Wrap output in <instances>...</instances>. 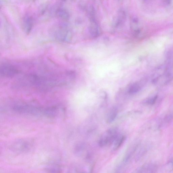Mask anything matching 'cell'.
Here are the masks:
<instances>
[{
  "mask_svg": "<svg viewBox=\"0 0 173 173\" xmlns=\"http://www.w3.org/2000/svg\"><path fill=\"white\" fill-rule=\"evenodd\" d=\"M53 14L64 22L68 21L70 17L68 11L60 7H54V9H53Z\"/></svg>",
  "mask_w": 173,
  "mask_h": 173,
  "instance_id": "5",
  "label": "cell"
},
{
  "mask_svg": "<svg viewBox=\"0 0 173 173\" xmlns=\"http://www.w3.org/2000/svg\"><path fill=\"white\" fill-rule=\"evenodd\" d=\"M78 6L79 9L82 11H86L87 6L86 3L84 0H80L78 3Z\"/></svg>",
  "mask_w": 173,
  "mask_h": 173,
  "instance_id": "14",
  "label": "cell"
},
{
  "mask_svg": "<svg viewBox=\"0 0 173 173\" xmlns=\"http://www.w3.org/2000/svg\"><path fill=\"white\" fill-rule=\"evenodd\" d=\"M168 165H169L170 168L171 170H173V159L170 162L168 163Z\"/></svg>",
  "mask_w": 173,
  "mask_h": 173,
  "instance_id": "19",
  "label": "cell"
},
{
  "mask_svg": "<svg viewBox=\"0 0 173 173\" xmlns=\"http://www.w3.org/2000/svg\"><path fill=\"white\" fill-rule=\"evenodd\" d=\"M53 37L58 41L69 42L72 39V35L67 24L62 23L54 25L51 28Z\"/></svg>",
  "mask_w": 173,
  "mask_h": 173,
  "instance_id": "1",
  "label": "cell"
},
{
  "mask_svg": "<svg viewBox=\"0 0 173 173\" xmlns=\"http://www.w3.org/2000/svg\"><path fill=\"white\" fill-rule=\"evenodd\" d=\"M118 110L116 108H113L110 111L108 115L107 118V122L108 123H111L115 120L117 116Z\"/></svg>",
  "mask_w": 173,
  "mask_h": 173,
  "instance_id": "11",
  "label": "cell"
},
{
  "mask_svg": "<svg viewBox=\"0 0 173 173\" xmlns=\"http://www.w3.org/2000/svg\"><path fill=\"white\" fill-rule=\"evenodd\" d=\"M172 116L171 115H168L165 117V120L166 122H168L170 121L172 119Z\"/></svg>",
  "mask_w": 173,
  "mask_h": 173,
  "instance_id": "18",
  "label": "cell"
},
{
  "mask_svg": "<svg viewBox=\"0 0 173 173\" xmlns=\"http://www.w3.org/2000/svg\"><path fill=\"white\" fill-rule=\"evenodd\" d=\"M7 0H1V5L2 4H3V3H6Z\"/></svg>",
  "mask_w": 173,
  "mask_h": 173,
  "instance_id": "20",
  "label": "cell"
},
{
  "mask_svg": "<svg viewBox=\"0 0 173 173\" xmlns=\"http://www.w3.org/2000/svg\"><path fill=\"white\" fill-rule=\"evenodd\" d=\"M142 1H145V0H142Z\"/></svg>",
  "mask_w": 173,
  "mask_h": 173,
  "instance_id": "24",
  "label": "cell"
},
{
  "mask_svg": "<svg viewBox=\"0 0 173 173\" xmlns=\"http://www.w3.org/2000/svg\"><path fill=\"white\" fill-rule=\"evenodd\" d=\"M157 98V96L152 98H149L147 99V100L145 101V103L149 105H153L154 104V103L155 102Z\"/></svg>",
  "mask_w": 173,
  "mask_h": 173,
  "instance_id": "16",
  "label": "cell"
},
{
  "mask_svg": "<svg viewBox=\"0 0 173 173\" xmlns=\"http://www.w3.org/2000/svg\"><path fill=\"white\" fill-rule=\"evenodd\" d=\"M89 31L93 38H97L101 34V29L95 19L90 21Z\"/></svg>",
  "mask_w": 173,
  "mask_h": 173,
  "instance_id": "7",
  "label": "cell"
},
{
  "mask_svg": "<svg viewBox=\"0 0 173 173\" xmlns=\"http://www.w3.org/2000/svg\"><path fill=\"white\" fill-rule=\"evenodd\" d=\"M70 1L72 2H75L76 1V0H70Z\"/></svg>",
  "mask_w": 173,
  "mask_h": 173,
  "instance_id": "23",
  "label": "cell"
},
{
  "mask_svg": "<svg viewBox=\"0 0 173 173\" xmlns=\"http://www.w3.org/2000/svg\"><path fill=\"white\" fill-rule=\"evenodd\" d=\"M121 24H123L126 19V14L125 11L120 9L118 11L117 16L116 17Z\"/></svg>",
  "mask_w": 173,
  "mask_h": 173,
  "instance_id": "13",
  "label": "cell"
},
{
  "mask_svg": "<svg viewBox=\"0 0 173 173\" xmlns=\"http://www.w3.org/2000/svg\"><path fill=\"white\" fill-rule=\"evenodd\" d=\"M118 136V132L116 128H110L101 136L98 141L99 145L104 147L111 145L115 142Z\"/></svg>",
  "mask_w": 173,
  "mask_h": 173,
  "instance_id": "3",
  "label": "cell"
},
{
  "mask_svg": "<svg viewBox=\"0 0 173 173\" xmlns=\"http://www.w3.org/2000/svg\"><path fill=\"white\" fill-rule=\"evenodd\" d=\"M86 11L88 16L90 20H95L96 11L94 6L93 5H90L87 7Z\"/></svg>",
  "mask_w": 173,
  "mask_h": 173,
  "instance_id": "12",
  "label": "cell"
},
{
  "mask_svg": "<svg viewBox=\"0 0 173 173\" xmlns=\"http://www.w3.org/2000/svg\"><path fill=\"white\" fill-rule=\"evenodd\" d=\"M19 73V71L14 66L10 64H3L1 66V75L4 78H12Z\"/></svg>",
  "mask_w": 173,
  "mask_h": 173,
  "instance_id": "4",
  "label": "cell"
},
{
  "mask_svg": "<svg viewBox=\"0 0 173 173\" xmlns=\"http://www.w3.org/2000/svg\"><path fill=\"white\" fill-rule=\"evenodd\" d=\"M162 2L165 5H170L171 2V0H162Z\"/></svg>",
  "mask_w": 173,
  "mask_h": 173,
  "instance_id": "17",
  "label": "cell"
},
{
  "mask_svg": "<svg viewBox=\"0 0 173 173\" xmlns=\"http://www.w3.org/2000/svg\"><path fill=\"white\" fill-rule=\"evenodd\" d=\"M48 9V6L47 5H44L40 7L39 11L40 15L42 16L45 14Z\"/></svg>",
  "mask_w": 173,
  "mask_h": 173,
  "instance_id": "15",
  "label": "cell"
},
{
  "mask_svg": "<svg viewBox=\"0 0 173 173\" xmlns=\"http://www.w3.org/2000/svg\"><path fill=\"white\" fill-rule=\"evenodd\" d=\"M34 19L30 15H25L23 20V27L25 32L29 34L31 32L34 25Z\"/></svg>",
  "mask_w": 173,
  "mask_h": 173,
  "instance_id": "6",
  "label": "cell"
},
{
  "mask_svg": "<svg viewBox=\"0 0 173 173\" xmlns=\"http://www.w3.org/2000/svg\"><path fill=\"white\" fill-rule=\"evenodd\" d=\"M126 139V136L123 135H119L115 141L113 147L115 150L118 149L122 145Z\"/></svg>",
  "mask_w": 173,
  "mask_h": 173,
  "instance_id": "10",
  "label": "cell"
},
{
  "mask_svg": "<svg viewBox=\"0 0 173 173\" xmlns=\"http://www.w3.org/2000/svg\"><path fill=\"white\" fill-rule=\"evenodd\" d=\"M144 83V80H141L132 84L128 88V93L130 94H134L137 93L141 89Z\"/></svg>",
  "mask_w": 173,
  "mask_h": 173,
  "instance_id": "8",
  "label": "cell"
},
{
  "mask_svg": "<svg viewBox=\"0 0 173 173\" xmlns=\"http://www.w3.org/2000/svg\"><path fill=\"white\" fill-rule=\"evenodd\" d=\"M14 111L17 112L34 115H39L41 114L45 115V109L35 107L25 104H18L14 105L12 108Z\"/></svg>",
  "mask_w": 173,
  "mask_h": 173,
  "instance_id": "2",
  "label": "cell"
},
{
  "mask_svg": "<svg viewBox=\"0 0 173 173\" xmlns=\"http://www.w3.org/2000/svg\"><path fill=\"white\" fill-rule=\"evenodd\" d=\"M34 1H35V0H34Z\"/></svg>",
  "mask_w": 173,
  "mask_h": 173,
  "instance_id": "25",
  "label": "cell"
},
{
  "mask_svg": "<svg viewBox=\"0 0 173 173\" xmlns=\"http://www.w3.org/2000/svg\"><path fill=\"white\" fill-rule=\"evenodd\" d=\"M157 170V167L155 165L152 164H146L143 165L138 170V172L140 173H153Z\"/></svg>",
  "mask_w": 173,
  "mask_h": 173,
  "instance_id": "9",
  "label": "cell"
},
{
  "mask_svg": "<svg viewBox=\"0 0 173 173\" xmlns=\"http://www.w3.org/2000/svg\"><path fill=\"white\" fill-rule=\"evenodd\" d=\"M116 1L119 2H122L123 0H115Z\"/></svg>",
  "mask_w": 173,
  "mask_h": 173,
  "instance_id": "21",
  "label": "cell"
},
{
  "mask_svg": "<svg viewBox=\"0 0 173 173\" xmlns=\"http://www.w3.org/2000/svg\"><path fill=\"white\" fill-rule=\"evenodd\" d=\"M61 1L62 2H65L66 1V0H61Z\"/></svg>",
  "mask_w": 173,
  "mask_h": 173,
  "instance_id": "22",
  "label": "cell"
}]
</instances>
